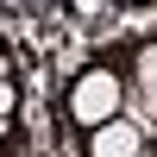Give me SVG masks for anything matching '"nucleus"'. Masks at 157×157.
<instances>
[{
	"instance_id": "nucleus-1",
	"label": "nucleus",
	"mask_w": 157,
	"mask_h": 157,
	"mask_svg": "<svg viewBox=\"0 0 157 157\" xmlns=\"http://www.w3.org/2000/svg\"><path fill=\"white\" fill-rule=\"evenodd\" d=\"M107 120H120V75L107 63L82 69L63 94V126H82V132H101Z\"/></svg>"
},
{
	"instance_id": "nucleus-2",
	"label": "nucleus",
	"mask_w": 157,
	"mask_h": 157,
	"mask_svg": "<svg viewBox=\"0 0 157 157\" xmlns=\"http://www.w3.org/2000/svg\"><path fill=\"white\" fill-rule=\"evenodd\" d=\"M151 138L138 120H107L101 132H88V157H145Z\"/></svg>"
},
{
	"instance_id": "nucleus-3",
	"label": "nucleus",
	"mask_w": 157,
	"mask_h": 157,
	"mask_svg": "<svg viewBox=\"0 0 157 157\" xmlns=\"http://www.w3.org/2000/svg\"><path fill=\"white\" fill-rule=\"evenodd\" d=\"M145 157H157V151H145Z\"/></svg>"
},
{
	"instance_id": "nucleus-4",
	"label": "nucleus",
	"mask_w": 157,
	"mask_h": 157,
	"mask_svg": "<svg viewBox=\"0 0 157 157\" xmlns=\"http://www.w3.org/2000/svg\"><path fill=\"white\" fill-rule=\"evenodd\" d=\"M151 151H157V145H151Z\"/></svg>"
}]
</instances>
